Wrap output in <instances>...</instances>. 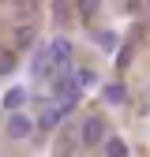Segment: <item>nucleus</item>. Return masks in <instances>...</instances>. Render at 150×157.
Here are the masks:
<instances>
[{
	"mask_svg": "<svg viewBox=\"0 0 150 157\" xmlns=\"http://www.w3.org/2000/svg\"><path fill=\"white\" fill-rule=\"evenodd\" d=\"M101 8V0H75V11H79V19H94Z\"/></svg>",
	"mask_w": 150,
	"mask_h": 157,
	"instance_id": "obj_8",
	"label": "nucleus"
},
{
	"mask_svg": "<svg viewBox=\"0 0 150 157\" xmlns=\"http://www.w3.org/2000/svg\"><path fill=\"white\" fill-rule=\"evenodd\" d=\"M94 37H98V45H105V49H112V45H116V34H112V30H105V34H94Z\"/></svg>",
	"mask_w": 150,
	"mask_h": 157,
	"instance_id": "obj_11",
	"label": "nucleus"
},
{
	"mask_svg": "<svg viewBox=\"0 0 150 157\" xmlns=\"http://www.w3.org/2000/svg\"><path fill=\"white\" fill-rule=\"evenodd\" d=\"M30 41H34V26H23L15 34V45H30Z\"/></svg>",
	"mask_w": 150,
	"mask_h": 157,
	"instance_id": "obj_10",
	"label": "nucleus"
},
{
	"mask_svg": "<svg viewBox=\"0 0 150 157\" xmlns=\"http://www.w3.org/2000/svg\"><path fill=\"white\" fill-rule=\"evenodd\" d=\"M53 90H56V97H60V101H71V105H75L83 86L75 82V75H71V71H64V75H56V78H53Z\"/></svg>",
	"mask_w": 150,
	"mask_h": 157,
	"instance_id": "obj_1",
	"label": "nucleus"
},
{
	"mask_svg": "<svg viewBox=\"0 0 150 157\" xmlns=\"http://www.w3.org/2000/svg\"><path fill=\"white\" fill-rule=\"evenodd\" d=\"M53 8H56V15H60V19L68 15V4H64V0H56V4H53Z\"/></svg>",
	"mask_w": 150,
	"mask_h": 157,
	"instance_id": "obj_14",
	"label": "nucleus"
},
{
	"mask_svg": "<svg viewBox=\"0 0 150 157\" xmlns=\"http://www.w3.org/2000/svg\"><path fill=\"white\" fill-rule=\"evenodd\" d=\"M23 101H26V90H23V86H15V90H8V94H4V109H11V112L23 109Z\"/></svg>",
	"mask_w": 150,
	"mask_h": 157,
	"instance_id": "obj_6",
	"label": "nucleus"
},
{
	"mask_svg": "<svg viewBox=\"0 0 150 157\" xmlns=\"http://www.w3.org/2000/svg\"><path fill=\"white\" fill-rule=\"evenodd\" d=\"M68 112H71V101H56L49 112H41V127H56V124H60Z\"/></svg>",
	"mask_w": 150,
	"mask_h": 157,
	"instance_id": "obj_5",
	"label": "nucleus"
},
{
	"mask_svg": "<svg viewBox=\"0 0 150 157\" xmlns=\"http://www.w3.org/2000/svg\"><path fill=\"white\" fill-rule=\"evenodd\" d=\"M105 153H109V157H128V146H124L120 139H109V142H105Z\"/></svg>",
	"mask_w": 150,
	"mask_h": 157,
	"instance_id": "obj_9",
	"label": "nucleus"
},
{
	"mask_svg": "<svg viewBox=\"0 0 150 157\" xmlns=\"http://www.w3.org/2000/svg\"><path fill=\"white\" fill-rule=\"evenodd\" d=\"M45 49H49V60H53L56 67H68V64H71V56H75V49H71L68 37H53Z\"/></svg>",
	"mask_w": 150,
	"mask_h": 157,
	"instance_id": "obj_2",
	"label": "nucleus"
},
{
	"mask_svg": "<svg viewBox=\"0 0 150 157\" xmlns=\"http://www.w3.org/2000/svg\"><path fill=\"white\" fill-rule=\"evenodd\" d=\"M101 97H105L109 105H124V97H128V90H124L120 82H109V86L101 90Z\"/></svg>",
	"mask_w": 150,
	"mask_h": 157,
	"instance_id": "obj_7",
	"label": "nucleus"
},
{
	"mask_svg": "<svg viewBox=\"0 0 150 157\" xmlns=\"http://www.w3.org/2000/svg\"><path fill=\"white\" fill-rule=\"evenodd\" d=\"M105 142V120L101 116H90L83 124V146H101Z\"/></svg>",
	"mask_w": 150,
	"mask_h": 157,
	"instance_id": "obj_3",
	"label": "nucleus"
},
{
	"mask_svg": "<svg viewBox=\"0 0 150 157\" xmlns=\"http://www.w3.org/2000/svg\"><path fill=\"white\" fill-rule=\"evenodd\" d=\"M15 67V56H0V75H8Z\"/></svg>",
	"mask_w": 150,
	"mask_h": 157,
	"instance_id": "obj_13",
	"label": "nucleus"
},
{
	"mask_svg": "<svg viewBox=\"0 0 150 157\" xmlns=\"http://www.w3.org/2000/svg\"><path fill=\"white\" fill-rule=\"evenodd\" d=\"M94 82H98V75H94L90 67H83L79 71V86H94Z\"/></svg>",
	"mask_w": 150,
	"mask_h": 157,
	"instance_id": "obj_12",
	"label": "nucleus"
},
{
	"mask_svg": "<svg viewBox=\"0 0 150 157\" xmlns=\"http://www.w3.org/2000/svg\"><path fill=\"white\" fill-rule=\"evenodd\" d=\"M30 131H34V120L26 112H11L8 116V135L11 139H30Z\"/></svg>",
	"mask_w": 150,
	"mask_h": 157,
	"instance_id": "obj_4",
	"label": "nucleus"
}]
</instances>
